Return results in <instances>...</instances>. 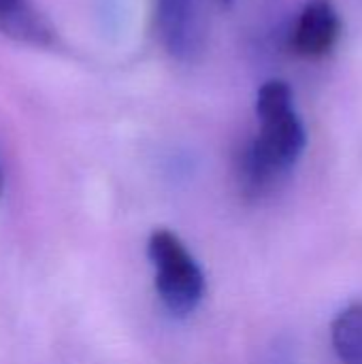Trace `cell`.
Wrapping results in <instances>:
<instances>
[{"label":"cell","instance_id":"1","mask_svg":"<svg viewBox=\"0 0 362 364\" xmlns=\"http://www.w3.org/2000/svg\"><path fill=\"white\" fill-rule=\"evenodd\" d=\"M258 134L241 158V177L247 190L260 192L284 177L303 156L307 134L294 111L292 90L286 81L271 79L256 96Z\"/></svg>","mask_w":362,"mask_h":364},{"label":"cell","instance_id":"2","mask_svg":"<svg viewBox=\"0 0 362 364\" xmlns=\"http://www.w3.org/2000/svg\"><path fill=\"white\" fill-rule=\"evenodd\" d=\"M147 256L156 273V290L169 314L175 318L190 316L205 292V275L181 243V239L171 230H154L147 241Z\"/></svg>","mask_w":362,"mask_h":364},{"label":"cell","instance_id":"3","mask_svg":"<svg viewBox=\"0 0 362 364\" xmlns=\"http://www.w3.org/2000/svg\"><path fill=\"white\" fill-rule=\"evenodd\" d=\"M156 26L175 60L194 62L207 43L205 0H156Z\"/></svg>","mask_w":362,"mask_h":364},{"label":"cell","instance_id":"4","mask_svg":"<svg viewBox=\"0 0 362 364\" xmlns=\"http://www.w3.org/2000/svg\"><path fill=\"white\" fill-rule=\"evenodd\" d=\"M339 34L341 19L333 0H307L299 15L292 45L305 58H322L335 47Z\"/></svg>","mask_w":362,"mask_h":364},{"label":"cell","instance_id":"5","mask_svg":"<svg viewBox=\"0 0 362 364\" xmlns=\"http://www.w3.org/2000/svg\"><path fill=\"white\" fill-rule=\"evenodd\" d=\"M0 30L34 45H49L53 38V30L32 0H0Z\"/></svg>","mask_w":362,"mask_h":364},{"label":"cell","instance_id":"6","mask_svg":"<svg viewBox=\"0 0 362 364\" xmlns=\"http://www.w3.org/2000/svg\"><path fill=\"white\" fill-rule=\"evenodd\" d=\"M333 350L344 364H362V303L337 314L331 326Z\"/></svg>","mask_w":362,"mask_h":364},{"label":"cell","instance_id":"7","mask_svg":"<svg viewBox=\"0 0 362 364\" xmlns=\"http://www.w3.org/2000/svg\"><path fill=\"white\" fill-rule=\"evenodd\" d=\"M2 179L4 177H2V164H0V192H2Z\"/></svg>","mask_w":362,"mask_h":364},{"label":"cell","instance_id":"8","mask_svg":"<svg viewBox=\"0 0 362 364\" xmlns=\"http://www.w3.org/2000/svg\"><path fill=\"white\" fill-rule=\"evenodd\" d=\"M220 2H222V4H230L233 0H220Z\"/></svg>","mask_w":362,"mask_h":364}]
</instances>
